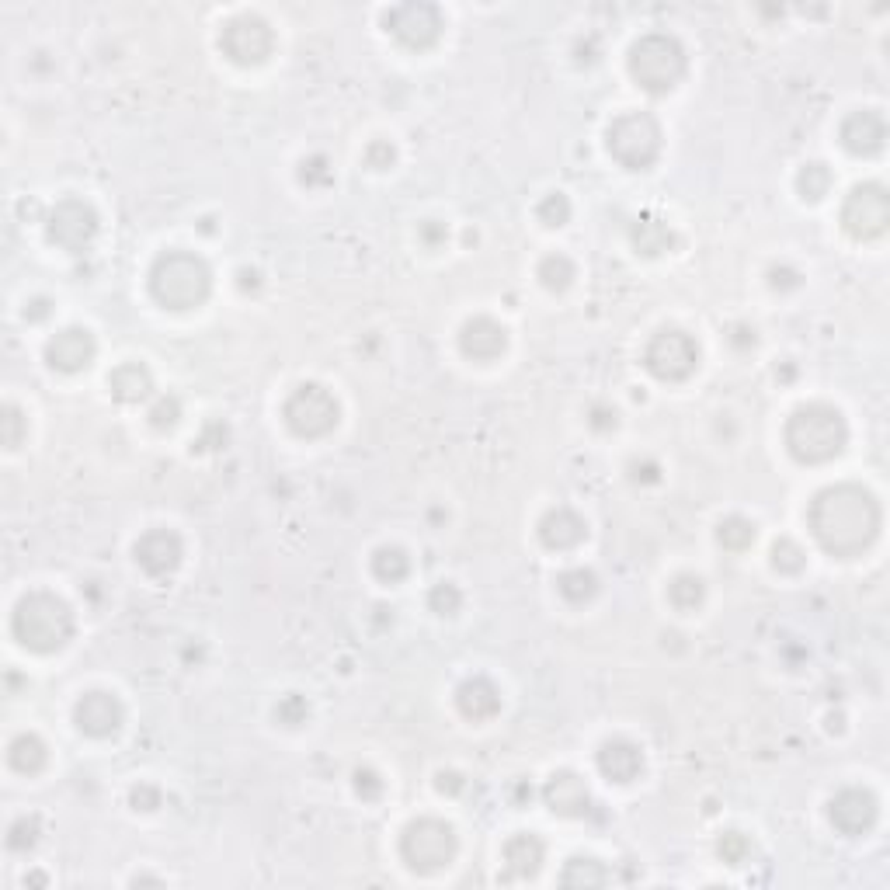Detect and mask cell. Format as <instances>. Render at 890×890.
I'll use <instances>...</instances> for the list:
<instances>
[{"instance_id":"6da1fadb","label":"cell","mask_w":890,"mask_h":890,"mask_svg":"<svg viewBox=\"0 0 890 890\" xmlns=\"http://www.w3.org/2000/svg\"><path fill=\"white\" fill-rule=\"evenodd\" d=\"M880 522H884L880 501L859 484L824 487L807 512V525H811L817 546L838 560L870 550L880 536Z\"/></svg>"},{"instance_id":"7a4b0ae2","label":"cell","mask_w":890,"mask_h":890,"mask_svg":"<svg viewBox=\"0 0 890 890\" xmlns=\"http://www.w3.org/2000/svg\"><path fill=\"white\" fill-rule=\"evenodd\" d=\"M150 293L167 310H195L213 293V268L192 251H164L150 268Z\"/></svg>"},{"instance_id":"3957f363","label":"cell","mask_w":890,"mask_h":890,"mask_svg":"<svg viewBox=\"0 0 890 890\" xmlns=\"http://www.w3.org/2000/svg\"><path fill=\"white\" fill-rule=\"evenodd\" d=\"M11 630L21 647L35 654L63 651L74 637V612L53 592H32L18 602L11 619Z\"/></svg>"},{"instance_id":"277c9868","label":"cell","mask_w":890,"mask_h":890,"mask_svg":"<svg viewBox=\"0 0 890 890\" xmlns=\"http://www.w3.org/2000/svg\"><path fill=\"white\" fill-rule=\"evenodd\" d=\"M849 442V425L831 404H807L786 421V449L800 463H828Z\"/></svg>"},{"instance_id":"5b68a950","label":"cell","mask_w":890,"mask_h":890,"mask_svg":"<svg viewBox=\"0 0 890 890\" xmlns=\"http://www.w3.org/2000/svg\"><path fill=\"white\" fill-rule=\"evenodd\" d=\"M685 46L668 32H651L633 42L630 49V74L647 94H668L685 77Z\"/></svg>"},{"instance_id":"8992f818","label":"cell","mask_w":890,"mask_h":890,"mask_svg":"<svg viewBox=\"0 0 890 890\" xmlns=\"http://www.w3.org/2000/svg\"><path fill=\"white\" fill-rule=\"evenodd\" d=\"M661 140L665 136H661L658 119L647 112L619 115L605 133V147H609L612 160L623 164L626 171H647L661 157Z\"/></svg>"},{"instance_id":"52a82bcc","label":"cell","mask_w":890,"mask_h":890,"mask_svg":"<svg viewBox=\"0 0 890 890\" xmlns=\"http://www.w3.org/2000/svg\"><path fill=\"white\" fill-rule=\"evenodd\" d=\"M459 852V838L452 831V824L439 821V817H418L407 824L404 838H400V856L411 866L414 873H439L442 866H449Z\"/></svg>"},{"instance_id":"ba28073f","label":"cell","mask_w":890,"mask_h":890,"mask_svg":"<svg viewBox=\"0 0 890 890\" xmlns=\"http://www.w3.org/2000/svg\"><path fill=\"white\" fill-rule=\"evenodd\" d=\"M282 418H286L289 432L299 435V439H324V435H331L334 428H338L341 407L327 386L303 383L289 393L286 407H282Z\"/></svg>"},{"instance_id":"9c48e42d","label":"cell","mask_w":890,"mask_h":890,"mask_svg":"<svg viewBox=\"0 0 890 890\" xmlns=\"http://www.w3.org/2000/svg\"><path fill=\"white\" fill-rule=\"evenodd\" d=\"M220 49L226 60L237 63V67H261L272 56L275 35L268 28V21L258 18V14H237V18H230L223 25Z\"/></svg>"},{"instance_id":"30bf717a","label":"cell","mask_w":890,"mask_h":890,"mask_svg":"<svg viewBox=\"0 0 890 890\" xmlns=\"http://www.w3.org/2000/svg\"><path fill=\"white\" fill-rule=\"evenodd\" d=\"M644 366L654 379H661V383H682V379H689L699 366L696 338H689L685 331H675V327L654 334L644 352Z\"/></svg>"},{"instance_id":"8fae6325","label":"cell","mask_w":890,"mask_h":890,"mask_svg":"<svg viewBox=\"0 0 890 890\" xmlns=\"http://www.w3.org/2000/svg\"><path fill=\"white\" fill-rule=\"evenodd\" d=\"M842 226L849 237L856 240H877L887 233L890 226V195L884 185L877 181H866V185H856L852 195L842 206Z\"/></svg>"},{"instance_id":"7c38bea8","label":"cell","mask_w":890,"mask_h":890,"mask_svg":"<svg viewBox=\"0 0 890 890\" xmlns=\"http://www.w3.org/2000/svg\"><path fill=\"white\" fill-rule=\"evenodd\" d=\"M442 28V11L425 0H411V4H397L386 11V32L407 49H432L442 39Z\"/></svg>"},{"instance_id":"4fadbf2b","label":"cell","mask_w":890,"mask_h":890,"mask_svg":"<svg viewBox=\"0 0 890 890\" xmlns=\"http://www.w3.org/2000/svg\"><path fill=\"white\" fill-rule=\"evenodd\" d=\"M46 233L56 247L80 254L98 237V213H94V206H87L84 199H63L60 206L49 213Z\"/></svg>"},{"instance_id":"5bb4252c","label":"cell","mask_w":890,"mask_h":890,"mask_svg":"<svg viewBox=\"0 0 890 890\" xmlns=\"http://www.w3.org/2000/svg\"><path fill=\"white\" fill-rule=\"evenodd\" d=\"M877 814H880L877 797H873L870 790H863V786H845L828 804V817L831 824H835V831H842V835L849 838L866 835V831L877 824Z\"/></svg>"},{"instance_id":"9a60e30c","label":"cell","mask_w":890,"mask_h":890,"mask_svg":"<svg viewBox=\"0 0 890 890\" xmlns=\"http://www.w3.org/2000/svg\"><path fill=\"white\" fill-rule=\"evenodd\" d=\"M77 727L87 738H112L122 724H126V706L112 692H87L74 710Z\"/></svg>"},{"instance_id":"2e32d148","label":"cell","mask_w":890,"mask_h":890,"mask_svg":"<svg viewBox=\"0 0 890 890\" xmlns=\"http://www.w3.org/2000/svg\"><path fill=\"white\" fill-rule=\"evenodd\" d=\"M181 557H185V546H181V536L171 529H150L136 539V564L150 574V578H167V574L178 571Z\"/></svg>"},{"instance_id":"e0dca14e","label":"cell","mask_w":890,"mask_h":890,"mask_svg":"<svg viewBox=\"0 0 890 890\" xmlns=\"http://www.w3.org/2000/svg\"><path fill=\"white\" fill-rule=\"evenodd\" d=\"M98 355V341L84 327H63L49 338L46 345V362L60 372H84Z\"/></svg>"},{"instance_id":"ac0fdd59","label":"cell","mask_w":890,"mask_h":890,"mask_svg":"<svg viewBox=\"0 0 890 890\" xmlns=\"http://www.w3.org/2000/svg\"><path fill=\"white\" fill-rule=\"evenodd\" d=\"M543 800H546V807L560 817H588L595 811L592 790L585 786V779H581L578 772H567V769L557 772V776H550V783L543 786Z\"/></svg>"},{"instance_id":"d6986e66","label":"cell","mask_w":890,"mask_h":890,"mask_svg":"<svg viewBox=\"0 0 890 890\" xmlns=\"http://www.w3.org/2000/svg\"><path fill=\"white\" fill-rule=\"evenodd\" d=\"M459 348L473 362H494L508 348V331L494 317H473L459 331Z\"/></svg>"},{"instance_id":"ffe728a7","label":"cell","mask_w":890,"mask_h":890,"mask_svg":"<svg viewBox=\"0 0 890 890\" xmlns=\"http://www.w3.org/2000/svg\"><path fill=\"white\" fill-rule=\"evenodd\" d=\"M887 143V122L880 112H852L842 122V147L856 157H877Z\"/></svg>"},{"instance_id":"44dd1931","label":"cell","mask_w":890,"mask_h":890,"mask_svg":"<svg viewBox=\"0 0 890 890\" xmlns=\"http://www.w3.org/2000/svg\"><path fill=\"white\" fill-rule=\"evenodd\" d=\"M588 536V522L581 519L574 508L560 505V508H550V512L543 515V522H539V539H543L546 550H574V546H581Z\"/></svg>"},{"instance_id":"7402d4cb","label":"cell","mask_w":890,"mask_h":890,"mask_svg":"<svg viewBox=\"0 0 890 890\" xmlns=\"http://www.w3.org/2000/svg\"><path fill=\"white\" fill-rule=\"evenodd\" d=\"M598 772L609 783H633L644 772V751L626 738H612L598 748Z\"/></svg>"},{"instance_id":"603a6c76","label":"cell","mask_w":890,"mask_h":890,"mask_svg":"<svg viewBox=\"0 0 890 890\" xmlns=\"http://www.w3.org/2000/svg\"><path fill=\"white\" fill-rule=\"evenodd\" d=\"M456 706L466 720H491L501 713V689L484 675H473L466 678L463 685L456 689Z\"/></svg>"},{"instance_id":"cb8c5ba5","label":"cell","mask_w":890,"mask_h":890,"mask_svg":"<svg viewBox=\"0 0 890 890\" xmlns=\"http://www.w3.org/2000/svg\"><path fill=\"white\" fill-rule=\"evenodd\" d=\"M543 859H546V845L539 835L522 831V835H512L505 842V870L512 873V877H536V873L543 870Z\"/></svg>"},{"instance_id":"d4e9b609","label":"cell","mask_w":890,"mask_h":890,"mask_svg":"<svg viewBox=\"0 0 890 890\" xmlns=\"http://www.w3.org/2000/svg\"><path fill=\"white\" fill-rule=\"evenodd\" d=\"M108 390H112V397L122 400V404H140V400L150 397L153 376L143 362H126V366H119L108 376Z\"/></svg>"},{"instance_id":"484cf974","label":"cell","mask_w":890,"mask_h":890,"mask_svg":"<svg viewBox=\"0 0 890 890\" xmlns=\"http://www.w3.org/2000/svg\"><path fill=\"white\" fill-rule=\"evenodd\" d=\"M7 758H11V765L18 772H25V776H35V772L46 769V744H42V738H35V734H18V738L11 741V748H7Z\"/></svg>"},{"instance_id":"4316f807","label":"cell","mask_w":890,"mask_h":890,"mask_svg":"<svg viewBox=\"0 0 890 890\" xmlns=\"http://www.w3.org/2000/svg\"><path fill=\"white\" fill-rule=\"evenodd\" d=\"M675 244V233L668 230V223L654 220V216H644V220H637V226H633V247H637L640 254H665L668 247Z\"/></svg>"},{"instance_id":"83f0119b","label":"cell","mask_w":890,"mask_h":890,"mask_svg":"<svg viewBox=\"0 0 890 890\" xmlns=\"http://www.w3.org/2000/svg\"><path fill=\"white\" fill-rule=\"evenodd\" d=\"M560 884L564 887H602V884H609V870L592 856H574L564 863Z\"/></svg>"},{"instance_id":"f1b7e54d","label":"cell","mask_w":890,"mask_h":890,"mask_svg":"<svg viewBox=\"0 0 890 890\" xmlns=\"http://www.w3.org/2000/svg\"><path fill=\"white\" fill-rule=\"evenodd\" d=\"M557 592L567 598L571 605H585L592 602V598L598 595V578L595 571H588V567H571V571H564L557 578Z\"/></svg>"},{"instance_id":"f546056e","label":"cell","mask_w":890,"mask_h":890,"mask_svg":"<svg viewBox=\"0 0 890 890\" xmlns=\"http://www.w3.org/2000/svg\"><path fill=\"white\" fill-rule=\"evenodd\" d=\"M372 574L383 585H400L411 574V557L400 546H379L376 557H372Z\"/></svg>"},{"instance_id":"4dcf8cb0","label":"cell","mask_w":890,"mask_h":890,"mask_svg":"<svg viewBox=\"0 0 890 890\" xmlns=\"http://www.w3.org/2000/svg\"><path fill=\"white\" fill-rule=\"evenodd\" d=\"M578 279V268L567 254H550V258L539 261V282H543L550 293H564L571 289V282Z\"/></svg>"},{"instance_id":"1f68e13d","label":"cell","mask_w":890,"mask_h":890,"mask_svg":"<svg viewBox=\"0 0 890 890\" xmlns=\"http://www.w3.org/2000/svg\"><path fill=\"white\" fill-rule=\"evenodd\" d=\"M717 539L724 550L744 553L751 543H755V522H748L744 515H727V519L717 525Z\"/></svg>"},{"instance_id":"d6a6232c","label":"cell","mask_w":890,"mask_h":890,"mask_svg":"<svg viewBox=\"0 0 890 890\" xmlns=\"http://www.w3.org/2000/svg\"><path fill=\"white\" fill-rule=\"evenodd\" d=\"M668 598H671V605H675V609L689 612V609H696V605H703L706 585L696 578V574H678V578L668 585Z\"/></svg>"},{"instance_id":"836d02e7","label":"cell","mask_w":890,"mask_h":890,"mask_svg":"<svg viewBox=\"0 0 890 890\" xmlns=\"http://www.w3.org/2000/svg\"><path fill=\"white\" fill-rule=\"evenodd\" d=\"M831 171L824 164H807L804 171L797 174V188H800V195H804L807 202H821L824 195L831 192Z\"/></svg>"},{"instance_id":"e575fe53","label":"cell","mask_w":890,"mask_h":890,"mask_svg":"<svg viewBox=\"0 0 890 890\" xmlns=\"http://www.w3.org/2000/svg\"><path fill=\"white\" fill-rule=\"evenodd\" d=\"M807 564V553L800 550L793 539H779L776 546H772V567H776L779 574H800Z\"/></svg>"},{"instance_id":"d590c367","label":"cell","mask_w":890,"mask_h":890,"mask_svg":"<svg viewBox=\"0 0 890 890\" xmlns=\"http://www.w3.org/2000/svg\"><path fill=\"white\" fill-rule=\"evenodd\" d=\"M536 216L543 226H550V230H557V226H564L567 220H571V202H567V195L560 192H550L543 202L536 206Z\"/></svg>"},{"instance_id":"8d00e7d4","label":"cell","mask_w":890,"mask_h":890,"mask_svg":"<svg viewBox=\"0 0 890 890\" xmlns=\"http://www.w3.org/2000/svg\"><path fill=\"white\" fill-rule=\"evenodd\" d=\"M299 181H303L306 188H324L334 181V171H331V160L324 157V153H313V157H306L303 164H299Z\"/></svg>"},{"instance_id":"74e56055","label":"cell","mask_w":890,"mask_h":890,"mask_svg":"<svg viewBox=\"0 0 890 890\" xmlns=\"http://www.w3.org/2000/svg\"><path fill=\"white\" fill-rule=\"evenodd\" d=\"M717 852L727 866H744L751 859V842H748V835H741V831H727V835H720Z\"/></svg>"},{"instance_id":"f35d334b","label":"cell","mask_w":890,"mask_h":890,"mask_svg":"<svg viewBox=\"0 0 890 890\" xmlns=\"http://www.w3.org/2000/svg\"><path fill=\"white\" fill-rule=\"evenodd\" d=\"M39 842V817H18V821L7 828V849L14 852H28Z\"/></svg>"},{"instance_id":"ab89813d","label":"cell","mask_w":890,"mask_h":890,"mask_svg":"<svg viewBox=\"0 0 890 890\" xmlns=\"http://www.w3.org/2000/svg\"><path fill=\"white\" fill-rule=\"evenodd\" d=\"M428 605H432V612H439V616H456V612L463 609V592H459L452 581H439V585L428 592Z\"/></svg>"},{"instance_id":"60d3db41","label":"cell","mask_w":890,"mask_h":890,"mask_svg":"<svg viewBox=\"0 0 890 890\" xmlns=\"http://www.w3.org/2000/svg\"><path fill=\"white\" fill-rule=\"evenodd\" d=\"M178 421H181V400L174 397V393L157 397V404L150 407V425L160 428V432H167V428H174Z\"/></svg>"},{"instance_id":"b9f144b4","label":"cell","mask_w":890,"mask_h":890,"mask_svg":"<svg viewBox=\"0 0 890 890\" xmlns=\"http://www.w3.org/2000/svg\"><path fill=\"white\" fill-rule=\"evenodd\" d=\"M306 717H310V703H306L303 696H296V692H289V696L275 706V720H279V724H286V727L306 724Z\"/></svg>"},{"instance_id":"7bdbcfd3","label":"cell","mask_w":890,"mask_h":890,"mask_svg":"<svg viewBox=\"0 0 890 890\" xmlns=\"http://www.w3.org/2000/svg\"><path fill=\"white\" fill-rule=\"evenodd\" d=\"M0 428H4V445H7V449H18L21 439H25V435H28V421H25V414H21L14 404H7V407H4V418H0Z\"/></svg>"},{"instance_id":"ee69618b","label":"cell","mask_w":890,"mask_h":890,"mask_svg":"<svg viewBox=\"0 0 890 890\" xmlns=\"http://www.w3.org/2000/svg\"><path fill=\"white\" fill-rule=\"evenodd\" d=\"M355 793H359L362 800H379V793H383V779H379L372 769H359L355 772Z\"/></svg>"},{"instance_id":"f6af8a7d","label":"cell","mask_w":890,"mask_h":890,"mask_svg":"<svg viewBox=\"0 0 890 890\" xmlns=\"http://www.w3.org/2000/svg\"><path fill=\"white\" fill-rule=\"evenodd\" d=\"M393 157H397V150H393L386 140L369 143V150H366V164L372 167V171H386V167L393 164Z\"/></svg>"},{"instance_id":"bcb514c9","label":"cell","mask_w":890,"mask_h":890,"mask_svg":"<svg viewBox=\"0 0 890 890\" xmlns=\"http://www.w3.org/2000/svg\"><path fill=\"white\" fill-rule=\"evenodd\" d=\"M129 800H133L136 811H157V807H160V790H157V786H150V783H140V786H133Z\"/></svg>"},{"instance_id":"7dc6e473","label":"cell","mask_w":890,"mask_h":890,"mask_svg":"<svg viewBox=\"0 0 890 890\" xmlns=\"http://www.w3.org/2000/svg\"><path fill=\"white\" fill-rule=\"evenodd\" d=\"M769 286L779 289V293H786V289H797L800 286V272L797 268H772L769 272Z\"/></svg>"},{"instance_id":"c3c4849f","label":"cell","mask_w":890,"mask_h":890,"mask_svg":"<svg viewBox=\"0 0 890 890\" xmlns=\"http://www.w3.org/2000/svg\"><path fill=\"white\" fill-rule=\"evenodd\" d=\"M616 407H605V404H595L592 407V418H588V425L595 428V432H612L616 428Z\"/></svg>"},{"instance_id":"681fc988","label":"cell","mask_w":890,"mask_h":890,"mask_svg":"<svg viewBox=\"0 0 890 890\" xmlns=\"http://www.w3.org/2000/svg\"><path fill=\"white\" fill-rule=\"evenodd\" d=\"M439 786L442 793H452V797H456V793H463V786H466V779L459 776V772H439Z\"/></svg>"},{"instance_id":"f907efd6","label":"cell","mask_w":890,"mask_h":890,"mask_svg":"<svg viewBox=\"0 0 890 890\" xmlns=\"http://www.w3.org/2000/svg\"><path fill=\"white\" fill-rule=\"evenodd\" d=\"M49 313H53V303H49V299H32V303L25 306V317L32 320V324H39V320H46Z\"/></svg>"},{"instance_id":"816d5d0a","label":"cell","mask_w":890,"mask_h":890,"mask_svg":"<svg viewBox=\"0 0 890 890\" xmlns=\"http://www.w3.org/2000/svg\"><path fill=\"white\" fill-rule=\"evenodd\" d=\"M421 240H425L428 247H439L442 240H445V226L435 223V220H428L425 226H421Z\"/></svg>"},{"instance_id":"f5cc1de1","label":"cell","mask_w":890,"mask_h":890,"mask_svg":"<svg viewBox=\"0 0 890 890\" xmlns=\"http://www.w3.org/2000/svg\"><path fill=\"white\" fill-rule=\"evenodd\" d=\"M630 477L633 480H644V484H651V480H658V463H630Z\"/></svg>"},{"instance_id":"db71d44e","label":"cell","mask_w":890,"mask_h":890,"mask_svg":"<svg viewBox=\"0 0 890 890\" xmlns=\"http://www.w3.org/2000/svg\"><path fill=\"white\" fill-rule=\"evenodd\" d=\"M731 341L738 348H755V331H751V327H734V334H731Z\"/></svg>"}]
</instances>
